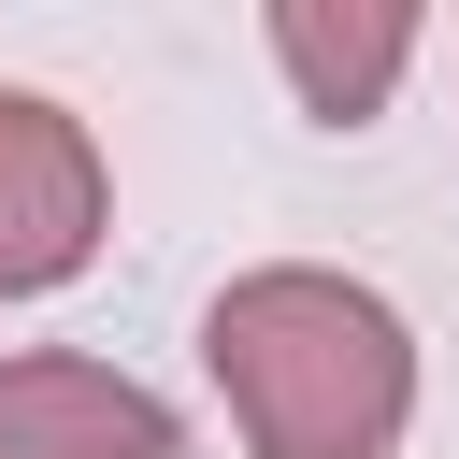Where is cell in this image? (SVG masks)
Masks as SVG:
<instances>
[{
    "mask_svg": "<svg viewBox=\"0 0 459 459\" xmlns=\"http://www.w3.org/2000/svg\"><path fill=\"white\" fill-rule=\"evenodd\" d=\"M201 373L258 459H402L416 430V330L387 287L330 258H258L201 301Z\"/></svg>",
    "mask_w": 459,
    "mask_h": 459,
    "instance_id": "obj_1",
    "label": "cell"
},
{
    "mask_svg": "<svg viewBox=\"0 0 459 459\" xmlns=\"http://www.w3.org/2000/svg\"><path fill=\"white\" fill-rule=\"evenodd\" d=\"M115 230V172L86 143V115L57 86H0V301H43L100 258Z\"/></svg>",
    "mask_w": 459,
    "mask_h": 459,
    "instance_id": "obj_2",
    "label": "cell"
},
{
    "mask_svg": "<svg viewBox=\"0 0 459 459\" xmlns=\"http://www.w3.org/2000/svg\"><path fill=\"white\" fill-rule=\"evenodd\" d=\"M172 402L115 359H72V344H29L0 359V459H172Z\"/></svg>",
    "mask_w": 459,
    "mask_h": 459,
    "instance_id": "obj_3",
    "label": "cell"
},
{
    "mask_svg": "<svg viewBox=\"0 0 459 459\" xmlns=\"http://www.w3.org/2000/svg\"><path fill=\"white\" fill-rule=\"evenodd\" d=\"M258 43H273V72L301 86V115L316 129H373L387 100H402V72H416V14L402 0H273L258 14Z\"/></svg>",
    "mask_w": 459,
    "mask_h": 459,
    "instance_id": "obj_4",
    "label": "cell"
}]
</instances>
